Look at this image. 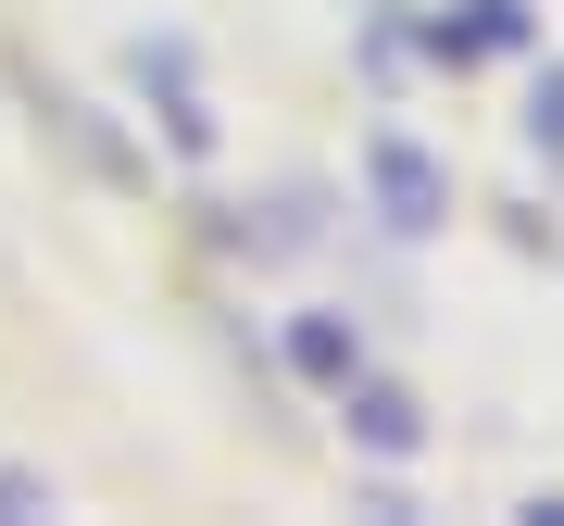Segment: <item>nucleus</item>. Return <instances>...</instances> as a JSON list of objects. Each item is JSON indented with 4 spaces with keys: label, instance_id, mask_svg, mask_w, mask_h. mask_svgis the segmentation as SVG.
<instances>
[{
    "label": "nucleus",
    "instance_id": "nucleus-1",
    "mask_svg": "<svg viewBox=\"0 0 564 526\" xmlns=\"http://www.w3.org/2000/svg\"><path fill=\"white\" fill-rule=\"evenodd\" d=\"M377 188H389V213H402V226H440V176H426L414 151H377Z\"/></svg>",
    "mask_w": 564,
    "mask_h": 526
},
{
    "label": "nucleus",
    "instance_id": "nucleus-2",
    "mask_svg": "<svg viewBox=\"0 0 564 526\" xmlns=\"http://www.w3.org/2000/svg\"><path fill=\"white\" fill-rule=\"evenodd\" d=\"M351 426H364V439H377V451H402V439H414V414L389 402V388H364V402H351Z\"/></svg>",
    "mask_w": 564,
    "mask_h": 526
}]
</instances>
